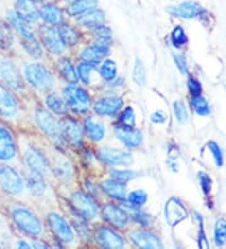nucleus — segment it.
<instances>
[{
  "label": "nucleus",
  "instance_id": "nucleus-40",
  "mask_svg": "<svg viewBox=\"0 0 226 249\" xmlns=\"http://www.w3.org/2000/svg\"><path fill=\"white\" fill-rule=\"evenodd\" d=\"M94 70H96V67H94L93 63H89V62L85 61L78 64V67H77L78 73H77V74L79 76L82 82L88 85V83L90 82V74H92V72H93Z\"/></svg>",
  "mask_w": 226,
  "mask_h": 249
},
{
  "label": "nucleus",
  "instance_id": "nucleus-14",
  "mask_svg": "<svg viewBox=\"0 0 226 249\" xmlns=\"http://www.w3.org/2000/svg\"><path fill=\"white\" fill-rule=\"evenodd\" d=\"M100 158L108 165H128L132 162V155L130 152L111 147H103L100 151Z\"/></svg>",
  "mask_w": 226,
  "mask_h": 249
},
{
  "label": "nucleus",
  "instance_id": "nucleus-38",
  "mask_svg": "<svg viewBox=\"0 0 226 249\" xmlns=\"http://www.w3.org/2000/svg\"><path fill=\"white\" fill-rule=\"evenodd\" d=\"M191 106H192L193 111L199 116H209L210 115V106H209L206 98L201 97V96H195L191 100Z\"/></svg>",
  "mask_w": 226,
  "mask_h": 249
},
{
  "label": "nucleus",
  "instance_id": "nucleus-31",
  "mask_svg": "<svg viewBox=\"0 0 226 249\" xmlns=\"http://www.w3.org/2000/svg\"><path fill=\"white\" fill-rule=\"evenodd\" d=\"M97 6V0H74L68 8L70 16H79L82 13L93 9Z\"/></svg>",
  "mask_w": 226,
  "mask_h": 249
},
{
  "label": "nucleus",
  "instance_id": "nucleus-23",
  "mask_svg": "<svg viewBox=\"0 0 226 249\" xmlns=\"http://www.w3.org/2000/svg\"><path fill=\"white\" fill-rule=\"evenodd\" d=\"M18 112V104L10 92L0 86V115L4 117H13Z\"/></svg>",
  "mask_w": 226,
  "mask_h": 249
},
{
  "label": "nucleus",
  "instance_id": "nucleus-26",
  "mask_svg": "<svg viewBox=\"0 0 226 249\" xmlns=\"http://www.w3.org/2000/svg\"><path fill=\"white\" fill-rule=\"evenodd\" d=\"M39 16L42 17L45 23H49L52 25H60L63 23V13L54 4L43 5L39 12Z\"/></svg>",
  "mask_w": 226,
  "mask_h": 249
},
{
  "label": "nucleus",
  "instance_id": "nucleus-32",
  "mask_svg": "<svg viewBox=\"0 0 226 249\" xmlns=\"http://www.w3.org/2000/svg\"><path fill=\"white\" fill-rule=\"evenodd\" d=\"M45 104L49 109H52L55 113H59V115L66 113L68 111V105L64 104V101L58 97L57 94H48L45 98Z\"/></svg>",
  "mask_w": 226,
  "mask_h": 249
},
{
  "label": "nucleus",
  "instance_id": "nucleus-44",
  "mask_svg": "<svg viewBox=\"0 0 226 249\" xmlns=\"http://www.w3.org/2000/svg\"><path fill=\"white\" fill-rule=\"evenodd\" d=\"M193 216H195L196 222L199 223V228H200V233H199V239H197V243H199V247L202 249H208L210 248V244H209V240L206 239V234H205V229H204V220H202V216L200 215L197 212H193Z\"/></svg>",
  "mask_w": 226,
  "mask_h": 249
},
{
  "label": "nucleus",
  "instance_id": "nucleus-18",
  "mask_svg": "<svg viewBox=\"0 0 226 249\" xmlns=\"http://www.w3.org/2000/svg\"><path fill=\"white\" fill-rule=\"evenodd\" d=\"M115 135L121 142L128 147H137L142 142V134L133 127H126L120 124L115 127Z\"/></svg>",
  "mask_w": 226,
  "mask_h": 249
},
{
  "label": "nucleus",
  "instance_id": "nucleus-25",
  "mask_svg": "<svg viewBox=\"0 0 226 249\" xmlns=\"http://www.w3.org/2000/svg\"><path fill=\"white\" fill-rule=\"evenodd\" d=\"M104 13L102 10L93 8V9L88 10V12L79 14L77 21H78V24L83 25V27L96 28L98 25H102L104 23Z\"/></svg>",
  "mask_w": 226,
  "mask_h": 249
},
{
  "label": "nucleus",
  "instance_id": "nucleus-2",
  "mask_svg": "<svg viewBox=\"0 0 226 249\" xmlns=\"http://www.w3.org/2000/svg\"><path fill=\"white\" fill-rule=\"evenodd\" d=\"M25 78L30 86L38 89H51L53 86V77L42 64H28L24 70Z\"/></svg>",
  "mask_w": 226,
  "mask_h": 249
},
{
  "label": "nucleus",
  "instance_id": "nucleus-5",
  "mask_svg": "<svg viewBox=\"0 0 226 249\" xmlns=\"http://www.w3.org/2000/svg\"><path fill=\"white\" fill-rule=\"evenodd\" d=\"M70 204H72L73 209L85 219H93L97 215L98 212V207H97L96 201L89 196V195L85 194L82 192L73 193L70 196Z\"/></svg>",
  "mask_w": 226,
  "mask_h": 249
},
{
  "label": "nucleus",
  "instance_id": "nucleus-21",
  "mask_svg": "<svg viewBox=\"0 0 226 249\" xmlns=\"http://www.w3.org/2000/svg\"><path fill=\"white\" fill-rule=\"evenodd\" d=\"M101 189L105 194L111 196L112 199L115 200H124L127 197V189L126 184L122 181H118V180H105L101 184Z\"/></svg>",
  "mask_w": 226,
  "mask_h": 249
},
{
  "label": "nucleus",
  "instance_id": "nucleus-54",
  "mask_svg": "<svg viewBox=\"0 0 226 249\" xmlns=\"http://www.w3.org/2000/svg\"><path fill=\"white\" fill-rule=\"evenodd\" d=\"M17 247H18V248H23V249L30 248L29 244H28L27 242H24V240H20V242H18V243H17Z\"/></svg>",
  "mask_w": 226,
  "mask_h": 249
},
{
  "label": "nucleus",
  "instance_id": "nucleus-48",
  "mask_svg": "<svg viewBox=\"0 0 226 249\" xmlns=\"http://www.w3.org/2000/svg\"><path fill=\"white\" fill-rule=\"evenodd\" d=\"M128 201L133 205L141 207L147 201V194L143 190H135L128 195Z\"/></svg>",
  "mask_w": 226,
  "mask_h": 249
},
{
  "label": "nucleus",
  "instance_id": "nucleus-37",
  "mask_svg": "<svg viewBox=\"0 0 226 249\" xmlns=\"http://www.w3.org/2000/svg\"><path fill=\"white\" fill-rule=\"evenodd\" d=\"M54 170L57 177H59L60 179L68 180L72 177V166H70V161L64 160V159H57L55 160Z\"/></svg>",
  "mask_w": 226,
  "mask_h": 249
},
{
  "label": "nucleus",
  "instance_id": "nucleus-51",
  "mask_svg": "<svg viewBox=\"0 0 226 249\" xmlns=\"http://www.w3.org/2000/svg\"><path fill=\"white\" fill-rule=\"evenodd\" d=\"M187 87H189V91H190L191 96L195 97V96H199L201 93V83L195 78H189L187 79Z\"/></svg>",
  "mask_w": 226,
  "mask_h": 249
},
{
  "label": "nucleus",
  "instance_id": "nucleus-10",
  "mask_svg": "<svg viewBox=\"0 0 226 249\" xmlns=\"http://www.w3.org/2000/svg\"><path fill=\"white\" fill-rule=\"evenodd\" d=\"M48 223L58 239L64 242V243H72L74 235H73L72 229L68 225V223L64 220V218H62V216L55 213H49Z\"/></svg>",
  "mask_w": 226,
  "mask_h": 249
},
{
  "label": "nucleus",
  "instance_id": "nucleus-39",
  "mask_svg": "<svg viewBox=\"0 0 226 249\" xmlns=\"http://www.w3.org/2000/svg\"><path fill=\"white\" fill-rule=\"evenodd\" d=\"M21 43H23L25 51H27L32 57H42V48H40L39 42L36 40L35 36H33V38H28V39H21Z\"/></svg>",
  "mask_w": 226,
  "mask_h": 249
},
{
  "label": "nucleus",
  "instance_id": "nucleus-12",
  "mask_svg": "<svg viewBox=\"0 0 226 249\" xmlns=\"http://www.w3.org/2000/svg\"><path fill=\"white\" fill-rule=\"evenodd\" d=\"M102 216L105 222H108L116 228H124L128 224V214L113 204L104 205L102 209Z\"/></svg>",
  "mask_w": 226,
  "mask_h": 249
},
{
  "label": "nucleus",
  "instance_id": "nucleus-49",
  "mask_svg": "<svg viewBox=\"0 0 226 249\" xmlns=\"http://www.w3.org/2000/svg\"><path fill=\"white\" fill-rule=\"evenodd\" d=\"M174 112H175L176 120L180 124H184L187 120V109L181 101H175L174 102Z\"/></svg>",
  "mask_w": 226,
  "mask_h": 249
},
{
  "label": "nucleus",
  "instance_id": "nucleus-7",
  "mask_svg": "<svg viewBox=\"0 0 226 249\" xmlns=\"http://www.w3.org/2000/svg\"><path fill=\"white\" fill-rule=\"evenodd\" d=\"M130 239L136 247L142 249H158L163 248L161 239L154 233L142 229H135L130 233Z\"/></svg>",
  "mask_w": 226,
  "mask_h": 249
},
{
  "label": "nucleus",
  "instance_id": "nucleus-34",
  "mask_svg": "<svg viewBox=\"0 0 226 249\" xmlns=\"http://www.w3.org/2000/svg\"><path fill=\"white\" fill-rule=\"evenodd\" d=\"M131 218H133V220L137 223H139L141 225H147L150 224V215H148L146 212H143L142 209H139L137 205H130V207H126L124 210Z\"/></svg>",
  "mask_w": 226,
  "mask_h": 249
},
{
  "label": "nucleus",
  "instance_id": "nucleus-53",
  "mask_svg": "<svg viewBox=\"0 0 226 249\" xmlns=\"http://www.w3.org/2000/svg\"><path fill=\"white\" fill-rule=\"evenodd\" d=\"M167 120V116L162 111H155L152 115H151V121L155 122V124H163Z\"/></svg>",
  "mask_w": 226,
  "mask_h": 249
},
{
  "label": "nucleus",
  "instance_id": "nucleus-43",
  "mask_svg": "<svg viewBox=\"0 0 226 249\" xmlns=\"http://www.w3.org/2000/svg\"><path fill=\"white\" fill-rule=\"evenodd\" d=\"M171 40H172V44L176 47V48H180L182 47L184 44L187 43V36L185 33V31L182 29V27L177 25V27L174 28V31L171 33Z\"/></svg>",
  "mask_w": 226,
  "mask_h": 249
},
{
  "label": "nucleus",
  "instance_id": "nucleus-47",
  "mask_svg": "<svg viewBox=\"0 0 226 249\" xmlns=\"http://www.w3.org/2000/svg\"><path fill=\"white\" fill-rule=\"evenodd\" d=\"M111 175L113 179L118 180V181L126 182L135 179V178L137 177V173L132 170H112Z\"/></svg>",
  "mask_w": 226,
  "mask_h": 249
},
{
  "label": "nucleus",
  "instance_id": "nucleus-16",
  "mask_svg": "<svg viewBox=\"0 0 226 249\" xmlns=\"http://www.w3.org/2000/svg\"><path fill=\"white\" fill-rule=\"evenodd\" d=\"M123 105V101L120 97L109 96L98 100L94 104V112L100 116H113L118 112Z\"/></svg>",
  "mask_w": 226,
  "mask_h": 249
},
{
  "label": "nucleus",
  "instance_id": "nucleus-11",
  "mask_svg": "<svg viewBox=\"0 0 226 249\" xmlns=\"http://www.w3.org/2000/svg\"><path fill=\"white\" fill-rule=\"evenodd\" d=\"M40 36H42L43 44L47 47L48 51H51L54 54H60L64 51V44L62 36L58 29L53 27H43L40 31Z\"/></svg>",
  "mask_w": 226,
  "mask_h": 249
},
{
  "label": "nucleus",
  "instance_id": "nucleus-42",
  "mask_svg": "<svg viewBox=\"0 0 226 249\" xmlns=\"http://www.w3.org/2000/svg\"><path fill=\"white\" fill-rule=\"evenodd\" d=\"M132 77L133 81L139 86H143L146 83V67L141 59H136Z\"/></svg>",
  "mask_w": 226,
  "mask_h": 249
},
{
  "label": "nucleus",
  "instance_id": "nucleus-24",
  "mask_svg": "<svg viewBox=\"0 0 226 249\" xmlns=\"http://www.w3.org/2000/svg\"><path fill=\"white\" fill-rule=\"evenodd\" d=\"M108 51H109L108 46H103V44L94 43V44H92V46L83 49L81 57L83 58V61L97 64V63H100L103 58L108 54Z\"/></svg>",
  "mask_w": 226,
  "mask_h": 249
},
{
  "label": "nucleus",
  "instance_id": "nucleus-35",
  "mask_svg": "<svg viewBox=\"0 0 226 249\" xmlns=\"http://www.w3.org/2000/svg\"><path fill=\"white\" fill-rule=\"evenodd\" d=\"M101 77H102L104 81H108V82H112L115 81L116 77H117V66L113 61L111 59H107L102 63L100 68Z\"/></svg>",
  "mask_w": 226,
  "mask_h": 249
},
{
  "label": "nucleus",
  "instance_id": "nucleus-8",
  "mask_svg": "<svg viewBox=\"0 0 226 249\" xmlns=\"http://www.w3.org/2000/svg\"><path fill=\"white\" fill-rule=\"evenodd\" d=\"M35 122L45 135L51 137H57L60 135V122L57 121L54 116L48 111L39 108L35 111Z\"/></svg>",
  "mask_w": 226,
  "mask_h": 249
},
{
  "label": "nucleus",
  "instance_id": "nucleus-33",
  "mask_svg": "<svg viewBox=\"0 0 226 249\" xmlns=\"http://www.w3.org/2000/svg\"><path fill=\"white\" fill-rule=\"evenodd\" d=\"M58 31H59L60 36H62V39H63L66 46L72 47L79 40V34L70 25H62Z\"/></svg>",
  "mask_w": 226,
  "mask_h": 249
},
{
  "label": "nucleus",
  "instance_id": "nucleus-30",
  "mask_svg": "<svg viewBox=\"0 0 226 249\" xmlns=\"http://www.w3.org/2000/svg\"><path fill=\"white\" fill-rule=\"evenodd\" d=\"M57 67L59 73L62 74L66 81L70 83H75L78 81V74H77V71H75L74 66L72 64V62L68 61L67 58H62L59 59L57 63Z\"/></svg>",
  "mask_w": 226,
  "mask_h": 249
},
{
  "label": "nucleus",
  "instance_id": "nucleus-28",
  "mask_svg": "<svg viewBox=\"0 0 226 249\" xmlns=\"http://www.w3.org/2000/svg\"><path fill=\"white\" fill-rule=\"evenodd\" d=\"M27 184L28 188L30 189V192L35 195L44 194L45 189H47L44 175L40 173H36V171L30 170L29 175L27 178Z\"/></svg>",
  "mask_w": 226,
  "mask_h": 249
},
{
  "label": "nucleus",
  "instance_id": "nucleus-29",
  "mask_svg": "<svg viewBox=\"0 0 226 249\" xmlns=\"http://www.w3.org/2000/svg\"><path fill=\"white\" fill-rule=\"evenodd\" d=\"M85 128L88 136L93 141H101L104 137V126L100 121H96L93 117H87L85 121Z\"/></svg>",
  "mask_w": 226,
  "mask_h": 249
},
{
  "label": "nucleus",
  "instance_id": "nucleus-52",
  "mask_svg": "<svg viewBox=\"0 0 226 249\" xmlns=\"http://www.w3.org/2000/svg\"><path fill=\"white\" fill-rule=\"evenodd\" d=\"M174 61H175L176 66H177L178 71H180L182 74H189V67H187L186 58L182 54L180 55H174Z\"/></svg>",
  "mask_w": 226,
  "mask_h": 249
},
{
  "label": "nucleus",
  "instance_id": "nucleus-55",
  "mask_svg": "<svg viewBox=\"0 0 226 249\" xmlns=\"http://www.w3.org/2000/svg\"><path fill=\"white\" fill-rule=\"evenodd\" d=\"M33 246L35 247V248H43V249H45V248H49V247L47 246V244H44V243H40V242H35V243H34Z\"/></svg>",
  "mask_w": 226,
  "mask_h": 249
},
{
  "label": "nucleus",
  "instance_id": "nucleus-3",
  "mask_svg": "<svg viewBox=\"0 0 226 249\" xmlns=\"http://www.w3.org/2000/svg\"><path fill=\"white\" fill-rule=\"evenodd\" d=\"M64 97H66L67 105H70L72 109L75 112H86L89 107L90 96L86 89H81L74 83L68 85L63 91Z\"/></svg>",
  "mask_w": 226,
  "mask_h": 249
},
{
  "label": "nucleus",
  "instance_id": "nucleus-27",
  "mask_svg": "<svg viewBox=\"0 0 226 249\" xmlns=\"http://www.w3.org/2000/svg\"><path fill=\"white\" fill-rule=\"evenodd\" d=\"M8 19H9L10 24L19 32L21 39H28V38H33V36H35L33 31H32V28L28 25L27 21L23 20L15 12L8 13Z\"/></svg>",
  "mask_w": 226,
  "mask_h": 249
},
{
  "label": "nucleus",
  "instance_id": "nucleus-36",
  "mask_svg": "<svg viewBox=\"0 0 226 249\" xmlns=\"http://www.w3.org/2000/svg\"><path fill=\"white\" fill-rule=\"evenodd\" d=\"M214 240L217 247H223L226 242V220L220 218L216 220L214 229Z\"/></svg>",
  "mask_w": 226,
  "mask_h": 249
},
{
  "label": "nucleus",
  "instance_id": "nucleus-6",
  "mask_svg": "<svg viewBox=\"0 0 226 249\" xmlns=\"http://www.w3.org/2000/svg\"><path fill=\"white\" fill-rule=\"evenodd\" d=\"M167 12L174 17L182 19L201 18L204 16H208L206 10L200 4L193 3V1H185V3L178 4V5L170 6V8H167Z\"/></svg>",
  "mask_w": 226,
  "mask_h": 249
},
{
  "label": "nucleus",
  "instance_id": "nucleus-22",
  "mask_svg": "<svg viewBox=\"0 0 226 249\" xmlns=\"http://www.w3.org/2000/svg\"><path fill=\"white\" fill-rule=\"evenodd\" d=\"M60 132L66 136L70 142L79 145L82 141V128L78 124L70 119H66L60 122Z\"/></svg>",
  "mask_w": 226,
  "mask_h": 249
},
{
  "label": "nucleus",
  "instance_id": "nucleus-50",
  "mask_svg": "<svg viewBox=\"0 0 226 249\" xmlns=\"http://www.w3.org/2000/svg\"><path fill=\"white\" fill-rule=\"evenodd\" d=\"M197 179H199V184H200V186H201L204 194L208 195L211 190L210 177H209L206 173H204V171H200V173L197 174Z\"/></svg>",
  "mask_w": 226,
  "mask_h": 249
},
{
  "label": "nucleus",
  "instance_id": "nucleus-46",
  "mask_svg": "<svg viewBox=\"0 0 226 249\" xmlns=\"http://www.w3.org/2000/svg\"><path fill=\"white\" fill-rule=\"evenodd\" d=\"M135 112H133L132 107H126L123 112L121 113L120 124L121 126H126V127H135Z\"/></svg>",
  "mask_w": 226,
  "mask_h": 249
},
{
  "label": "nucleus",
  "instance_id": "nucleus-17",
  "mask_svg": "<svg viewBox=\"0 0 226 249\" xmlns=\"http://www.w3.org/2000/svg\"><path fill=\"white\" fill-rule=\"evenodd\" d=\"M96 238L98 240V243L104 248H111V249H118L123 248L124 240L123 238L121 237L120 234L113 231L109 228H100L96 233Z\"/></svg>",
  "mask_w": 226,
  "mask_h": 249
},
{
  "label": "nucleus",
  "instance_id": "nucleus-1",
  "mask_svg": "<svg viewBox=\"0 0 226 249\" xmlns=\"http://www.w3.org/2000/svg\"><path fill=\"white\" fill-rule=\"evenodd\" d=\"M12 216L15 224L18 225L24 233L33 235V237H36L42 233V224H40L39 219L27 208H14L12 212Z\"/></svg>",
  "mask_w": 226,
  "mask_h": 249
},
{
  "label": "nucleus",
  "instance_id": "nucleus-4",
  "mask_svg": "<svg viewBox=\"0 0 226 249\" xmlns=\"http://www.w3.org/2000/svg\"><path fill=\"white\" fill-rule=\"evenodd\" d=\"M0 188L9 194L17 195L23 192L24 184L20 175L13 167L0 165Z\"/></svg>",
  "mask_w": 226,
  "mask_h": 249
},
{
  "label": "nucleus",
  "instance_id": "nucleus-56",
  "mask_svg": "<svg viewBox=\"0 0 226 249\" xmlns=\"http://www.w3.org/2000/svg\"><path fill=\"white\" fill-rule=\"evenodd\" d=\"M34 1H44V0H34Z\"/></svg>",
  "mask_w": 226,
  "mask_h": 249
},
{
  "label": "nucleus",
  "instance_id": "nucleus-20",
  "mask_svg": "<svg viewBox=\"0 0 226 249\" xmlns=\"http://www.w3.org/2000/svg\"><path fill=\"white\" fill-rule=\"evenodd\" d=\"M17 154L14 139L9 131L0 127V160H12Z\"/></svg>",
  "mask_w": 226,
  "mask_h": 249
},
{
  "label": "nucleus",
  "instance_id": "nucleus-15",
  "mask_svg": "<svg viewBox=\"0 0 226 249\" xmlns=\"http://www.w3.org/2000/svg\"><path fill=\"white\" fill-rule=\"evenodd\" d=\"M0 76L5 81V83L9 87L14 89H23V79L20 77V73L15 68L14 64L9 61L0 62Z\"/></svg>",
  "mask_w": 226,
  "mask_h": 249
},
{
  "label": "nucleus",
  "instance_id": "nucleus-13",
  "mask_svg": "<svg viewBox=\"0 0 226 249\" xmlns=\"http://www.w3.org/2000/svg\"><path fill=\"white\" fill-rule=\"evenodd\" d=\"M24 161L27 166L29 167L32 171H36V173H40L43 175L48 173L49 166L48 161L45 159V156L43 155L39 150L34 149V147H29L25 151L24 155Z\"/></svg>",
  "mask_w": 226,
  "mask_h": 249
},
{
  "label": "nucleus",
  "instance_id": "nucleus-41",
  "mask_svg": "<svg viewBox=\"0 0 226 249\" xmlns=\"http://www.w3.org/2000/svg\"><path fill=\"white\" fill-rule=\"evenodd\" d=\"M94 34H96V43L103 44V46H109L112 40L109 28L104 27V25H98L94 28Z\"/></svg>",
  "mask_w": 226,
  "mask_h": 249
},
{
  "label": "nucleus",
  "instance_id": "nucleus-19",
  "mask_svg": "<svg viewBox=\"0 0 226 249\" xmlns=\"http://www.w3.org/2000/svg\"><path fill=\"white\" fill-rule=\"evenodd\" d=\"M14 12L27 23H33L38 19V9L34 0H14Z\"/></svg>",
  "mask_w": 226,
  "mask_h": 249
},
{
  "label": "nucleus",
  "instance_id": "nucleus-9",
  "mask_svg": "<svg viewBox=\"0 0 226 249\" xmlns=\"http://www.w3.org/2000/svg\"><path fill=\"white\" fill-rule=\"evenodd\" d=\"M165 216L170 227H176L187 218V210L177 197H171L165 205Z\"/></svg>",
  "mask_w": 226,
  "mask_h": 249
},
{
  "label": "nucleus",
  "instance_id": "nucleus-45",
  "mask_svg": "<svg viewBox=\"0 0 226 249\" xmlns=\"http://www.w3.org/2000/svg\"><path fill=\"white\" fill-rule=\"evenodd\" d=\"M206 147H208V149L211 151V154H212V158H214V161H215V164H216V166L217 167L223 166L224 155H223V151H221V149H220V146L217 145L215 141H210V142H208Z\"/></svg>",
  "mask_w": 226,
  "mask_h": 249
}]
</instances>
